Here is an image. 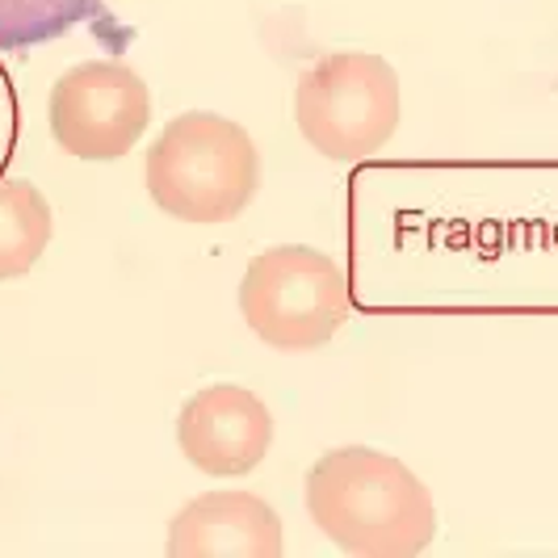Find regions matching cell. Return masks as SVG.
I'll use <instances>...</instances> for the list:
<instances>
[{"mask_svg":"<svg viewBox=\"0 0 558 558\" xmlns=\"http://www.w3.org/2000/svg\"><path fill=\"white\" fill-rule=\"evenodd\" d=\"M399 72L369 51H332L315 59L294 84L299 135L328 160L353 165L378 156L399 131Z\"/></svg>","mask_w":558,"mask_h":558,"instance_id":"cell-3","label":"cell"},{"mask_svg":"<svg viewBox=\"0 0 558 558\" xmlns=\"http://www.w3.org/2000/svg\"><path fill=\"white\" fill-rule=\"evenodd\" d=\"M51 135L56 143L93 165L131 156L151 122V93L135 68L118 59H88L68 68L51 88Z\"/></svg>","mask_w":558,"mask_h":558,"instance_id":"cell-5","label":"cell"},{"mask_svg":"<svg viewBox=\"0 0 558 558\" xmlns=\"http://www.w3.org/2000/svg\"><path fill=\"white\" fill-rule=\"evenodd\" d=\"M101 17V0H0V51H29Z\"/></svg>","mask_w":558,"mask_h":558,"instance_id":"cell-9","label":"cell"},{"mask_svg":"<svg viewBox=\"0 0 558 558\" xmlns=\"http://www.w3.org/2000/svg\"><path fill=\"white\" fill-rule=\"evenodd\" d=\"M307 512L353 558H416L437 537V500L399 458L369 446L328 449L307 471Z\"/></svg>","mask_w":558,"mask_h":558,"instance_id":"cell-1","label":"cell"},{"mask_svg":"<svg viewBox=\"0 0 558 558\" xmlns=\"http://www.w3.org/2000/svg\"><path fill=\"white\" fill-rule=\"evenodd\" d=\"M256 190V143L240 122L215 110L177 113L147 151V194L181 223H231L252 206Z\"/></svg>","mask_w":558,"mask_h":558,"instance_id":"cell-2","label":"cell"},{"mask_svg":"<svg viewBox=\"0 0 558 558\" xmlns=\"http://www.w3.org/2000/svg\"><path fill=\"white\" fill-rule=\"evenodd\" d=\"M240 315L269 349L307 353L328 344L353 315L349 274L307 244H278L252 256L240 281Z\"/></svg>","mask_w":558,"mask_h":558,"instance_id":"cell-4","label":"cell"},{"mask_svg":"<svg viewBox=\"0 0 558 558\" xmlns=\"http://www.w3.org/2000/svg\"><path fill=\"white\" fill-rule=\"evenodd\" d=\"M168 558H281V517L252 492H206L190 500L165 537Z\"/></svg>","mask_w":558,"mask_h":558,"instance_id":"cell-7","label":"cell"},{"mask_svg":"<svg viewBox=\"0 0 558 558\" xmlns=\"http://www.w3.org/2000/svg\"><path fill=\"white\" fill-rule=\"evenodd\" d=\"M177 446L185 462L215 478L252 475L274 446L269 408L235 383H215L185 399L177 416Z\"/></svg>","mask_w":558,"mask_h":558,"instance_id":"cell-6","label":"cell"},{"mask_svg":"<svg viewBox=\"0 0 558 558\" xmlns=\"http://www.w3.org/2000/svg\"><path fill=\"white\" fill-rule=\"evenodd\" d=\"M51 202L26 177H0V281L26 278L51 244Z\"/></svg>","mask_w":558,"mask_h":558,"instance_id":"cell-8","label":"cell"}]
</instances>
